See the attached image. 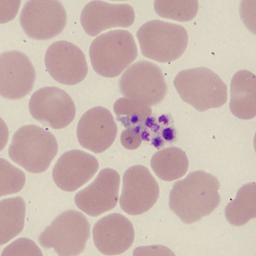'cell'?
<instances>
[{"label": "cell", "instance_id": "cell-3", "mask_svg": "<svg viewBox=\"0 0 256 256\" xmlns=\"http://www.w3.org/2000/svg\"><path fill=\"white\" fill-rule=\"evenodd\" d=\"M94 71L106 78L119 76L135 61L138 48L134 36L126 30H114L96 37L90 46Z\"/></svg>", "mask_w": 256, "mask_h": 256}, {"label": "cell", "instance_id": "cell-17", "mask_svg": "<svg viewBox=\"0 0 256 256\" xmlns=\"http://www.w3.org/2000/svg\"><path fill=\"white\" fill-rule=\"evenodd\" d=\"M135 20V12L129 4H112L104 1H92L84 6L80 22L84 32L96 36L104 30L129 28Z\"/></svg>", "mask_w": 256, "mask_h": 256}, {"label": "cell", "instance_id": "cell-22", "mask_svg": "<svg viewBox=\"0 0 256 256\" xmlns=\"http://www.w3.org/2000/svg\"><path fill=\"white\" fill-rule=\"evenodd\" d=\"M114 111L117 120L126 128H143L152 116V110L148 106L126 98L114 102Z\"/></svg>", "mask_w": 256, "mask_h": 256}, {"label": "cell", "instance_id": "cell-23", "mask_svg": "<svg viewBox=\"0 0 256 256\" xmlns=\"http://www.w3.org/2000/svg\"><path fill=\"white\" fill-rule=\"evenodd\" d=\"M154 8L160 18L186 22L198 15L199 3L196 0H158Z\"/></svg>", "mask_w": 256, "mask_h": 256}, {"label": "cell", "instance_id": "cell-24", "mask_svg": "<svg viewBox=\"0 0 256 256\" xmlns=\"http://www.w3.org/2000/svg\"><path fill=\"white\" fill-rule=\"evenodd\" d=\"M26 182L24 172L3 158L0 159V196L20 192Z\"/></svg>", "mask_w": 256, "mask_h": 256}, {"label": "cell", "instance_id": "cell-2", "mask_svg": "<svg viewBox=\"0 0 256 256\" xmlns=\"http://www.w3.org/2000/svg\"><path fill=\"white\" fill-rule=\"evenodd\" d=\"M58 152V144L50 132L36 125L19 128L12 138L9 156L31 174H41L49 168Z\"/></svg>", "mask_w": 256, "mask_h": 256}, {"label": "cell", "instance_id": "cell-13", "mask_svg": "<svg viewBox=\"0 0 256 256\" xmlns=\"http://www.w3.org/2000/svg\"><path fill=\"white\" fill-rule=\"evenodd\" d=\"M120 177L112 168L102 169L89 186L78 192L76 206L90 216H101L116 207Z\"/></svg>", "mask_w": 256, "mask_h": 256}, {"label": "cell", "instance_id": "cell-1", "mask_svg": "<svg viewBox=\"0 0 256 256\" xmlns=\"http://www.w3.org/2000/svg\"><path fill=\"white\" fill-rule=\"evenodd\" d=\"M217 178L198 170L174 183L169 195V208L184 224L210 216L220 204Z\"/></svg>", "mask_w": 256, "mask_h": 256}, {"label": "cell", "instance_id": "cell-4", "mask_svg": "<svg viewBox=\"0 0 256 256\" xmlns=\"http://www.w3.org/2000/svg\"><path fill=\"white\" fill-rule=\"evenodd\" d=\"M174 84L184 102L200 112L220 108L226 102V84L208 68L180 71Z\"/></svg>", "mask_w": 256, "mask_h": 256}, {"label": "cell", "instance_id": "cell-5", "mask_svg": "<svg viewBox=\"0 0 256 256\" xmlns=\"http://www.w3.org/2000/svg\"><path fill=\"white\" fill-rule=\"evenodd\" d=\"M137 38L144 56L159 62H171L183 55L189 37L183 26L160 20L140 26Z\"/></svg>", "mask_w": 256, "mask_h": 256}, {"label": "cell", "instance_id": "cell-9", "mask_svg": "<svg viewBox=\"0 0 256 256\" xmlns=\"http://www.w3.org/2000/svg\"><path fill=\"white\" fill-rule=\"evenodd\" d=\"M34 119L52 129H62L71 124L76 114L72 98L60 88L46 86L36 90L28 104Z\"/></svg>", "mask_w": 256, "mask_h": 256}, {"label": "cell", "instance_id": "cell-12", "mask_svg": "<svg viewBox=\"0 0 256 256\" xmlns=\"http://www.w3.org/2000/svg\"><path fill=\"white\" fill-rule=\"evenodd\" d=\"M36 71L24 53L10 50L0 56V94L9 100H19L32 92Z\"/></svg>", "mask_w": 256, "mask_h": 256}, {"label": "cell", "instance_id": "cell-11", "mask_svg": "<svg viewBox=\"0 0 256 256\" xmlns=\"http://www.w3.org/2000/svg\"><path fill=\"white\" fill-rule=\"evenodd\" d=\"M44 65L50 76L62 84H79L88 76L84 53L68 41H56L50 44L44 56Z\"/></svg>", "mask_w": 256, "mask_h": 256}, {"label": "cell", "instance_id": "cell-7", "mask_svg": "<svg viewBox=\"0 0 256 256\" xmlns=\"http://www.w3.org/2000/svg\"><path fill=\"white\" fill-rule=\"evenodd\" d=\"M119 88L126 98L148 107L162 102L168 92L160 67L148 61L138 62L128 68L119 80Z\"/></svg>", "mask_w": 256, "mask_h": 256}, {"label": "cell", "instance_id": "cell-15", "mask_svg": "<svg viewBox=\"0 0 256 256\" xmlns=\"http://www.w3.org/2000/svg\"><path fill=\"white\" fill-rule=\"evenodd\" d=\"M99 164L94 156L73 150L65 152L53 168L56 186L64 192H73L90 180L98 172Z\"/></svg>", "mask_w": 256, "mask_h": 256}, {"label": "cell", "instance_id": "cell-20", "mask_svg": "<svg viewBox=\"0 0 256 256\" xmlns=\"http://www.w3.org/2000/svg\"><path fill=\"white\" fill-rule=\"evenodd\" d=\"M26 204L22 198L4 199L0 202V245H4L24 230Z\"/></svg>", "mask_w": 256, "mask_h": 256}, {"label": "cell", "instance_id": "cell-18", "mask_svg": "<svg viewBox=\"0 0 256 256\" xmlns=\"http://www.w3.org/2000/svg\"><path fill=\"white\" fill-rule=\"evenodd\" d=\"M230 112L242 120L256 116V76L248 70L236 72L230 82Z\"/></svg>", "mask_w": 256, "mask_h": 256}, {"label": "cell", "instance_id": "cell-19", "mask_svg": "<svg viewBox=\"0 0 256 256\" xmlns=\"http://www.w3.org/2000/svg\"><path fill=\"white\" fill-rule=\"evenodd\" d=\"M150 166L159 178L174 181L183 177L189 168L186 152L178 147H169L156 152L152 156Z\"/></svg>", "mask_w": 256, "mask_h": 256}, {"label": "cell", "instance_id": "cell-25", "mask_svg": "<svg viewBox=\"0 0 256 256\" xmlns=\"http://www.w3.org/2000/svg\"><path fill=\"white\" fill-rule=\"evenodd\" d=\"M2 256H42L43 254L34 242L28 238H20L4 250Z\"/></svg>", "mask_w": 256, "mask_h": 256}, {"label": "cell", "instance_id": "cell-8", "mask_svg": "<svg viewBox=\"0 0 256 256\" xmlns=\"http://www.w3.org/2000/svg\"><path fill=\"white\" fill-rule=\"evenodd\" d=\"M20 24L30 38L46 40L55 38L67 24V12L56 0L28 1L20 12Z\"/></svg>", "mask_w": 256, "mask_h": 256}, {"label": "cell", "instance_id": "cell-26", "mask_svg": "<svg viewBox=\"0 0 256 256\" xmlns=\"http://www.w3.org/2000/svg\"><path fill=\"white\" fill-rule=\"evenodd\" d=\"M143 140L141 128H126L120 135V142L123 147L130 150H137Z\"/></svg>", "mask_w": 256, "mask_h": 256}, {"label": "cell", "instance_id": "cell-21", "mask_svg": "<svg viewBox=\"0 0 256 256\" xmlns=\"http://www.w3.org/2000/svg\"><path fill=\"white\" fill-rule=\"evenodd\" d=\"M224 214L227 222L235 226H242L256 217V184L242 186L235 199L228 204Z\"/></svg>", "mask_w": 256, "mask_h": 256}, {"label": "cell", "instance_id": "cell-10", "mask_svg": "<svg viewBox=\"0 0 256 256\" xmlns=\"http://www.w3.org/2000/svg\"><path fill=\"white\" fill-rule=\"evenodd\" d=\"M160 188L148 169L141 165L132 166L123 175L120 206L130 216L148 212L156 204Z\"/></svg>", "mask_w": 256, "mask_h": 256}, {"label": "cell", "instance_id": "cell-16", "mask_svg": "<svg viewBox=\"0 0 256 256\" xmlns=\"http://www.w3.org/2000/svg\"><path fill=\"white\" fill-rule=\"evenodd\" d=\"M94 244L104 256H119L134 244L135 232L131 222L120 214H111L94 224Z\"/></svg>", "mask_w": 256, "mask_h": 256}, {"label": "cell", "instance_id": "cell-6", "mask_svg": "<svg viewBox=\"0 0 256 256\" xmlns=\"http://www.w3.org/2000/svg\"><path fill=\"white\" fill-rule=\"evenodd\" d=\"M90 223L76 210L62 212L38 236L41 247L53 248L61 256H79L90 238Z\"/></svg>", "mask_w": 256, "mask_h": 256}, {"label": "cell", "instance_id": "cell-14", "mask_svg": "<svg viewBox=\"0 0 256 256\" xmlns=\"http://www.w3.org/2000/svg\"><path fill=\"white\" fill-rule=\"evenodd\" d=\"M118 126L110 111L104 107H94L86 111L77 126L80 144L99 154L107 150L116 138Z\"/></svg>", "mask_w": 256, "mask_h": 256}]
</instances>
